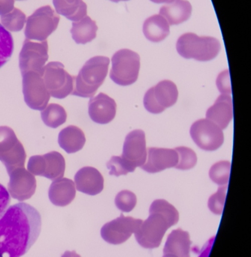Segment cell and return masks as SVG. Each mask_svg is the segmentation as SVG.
Wrapping results in <instances>:
<instances>
[{
    "mask_svg": "<svg viewBox=\"0 0 251 257\" xmlns=\"http://www.w3.org/2000/svg\"><path fill=\"white\" fill-rule=\"evenodd\" d=\"M143 33L151 42H162L170 33L169 23L160 15H153L144 23Z\"/></svg>",
    "mask_w": 251,
    "mask_h": 257,
    "instance_id": "cell-24",
    "label": "cell"
},
{
    "mask_svg": "<svg viewBox=\"0 0 251 257\" xmlns=\"http://www.w3.org/2000/svg\"><path fill=\"white\" fill-rule=\"evenodd\" d=\"M190 133L193 142L204 151H216L224 142L223 130L208 119H201L193 123Z\"/></svg>",
    "mask_w": 251,
    "mask_h": 257,
    "instance_id": "cell-13",
    "label": "cell"
},
{
    "mask_svg": "<svg viewBox=\"0 0 251 257\" xmlns=\"http://www.w3.org/2000/svg\"><path fill=\"white\" fill-rule=\"evenodd\" d=\"M150 215L135 232L137 242L144 248H157L169 228L179 220L178 210L164 199H157L150 207Z\"/></svg>",
    "mask_w": 251,
    "mask_h": 257,
    "instance_id": "cell-2",
    "label": "cell"
},
{
    "mask_svg": "<svg viewBox=\"0 0 251 257\" xmlns=\"http://www.w3.org/2000/svg\"><path fill=\"white\" fill-rule=\"evenodd\" d=\"M0 21L8 31L18 32L24 28L27 18L22 11L14 8L9 13L1 15Z\"/></svg>",
    "mask_w": 251,
    "mask_h": 257,
    "instance_id": "cell-29",
    "label": "cell"
},
{
    "mask_svg": "<svg viewBox=\"0 0 251 257\" xmlns=\"http://www.w3.org/2000/svg\"><path fill=\"white\" fill-rule=\"evenodd\" d=\"M190 235L181 229L172 231L166 240L163 254H172L178 257H190L191 246Z\"/></svg>",
    "mask_w": 251,
    "mask_h": 257,
    "instance_id": "cell-21",
    "label": "cell"
},
{
    "mask_svg": "<svg viewBox=\"0 0 251 257\" xmlns=\"http://www.w3.org/2000/svg\"><path fill=\"white\" fill-rule=\"evenodd\" d=\"M42 229L39 211L29 204L9 207L0 218V257H21L36 243Z\"/></svg>",
    "mask_w": 251,
    "mask_h": 257,
    "instance_id": "cell-1",
    "label": "cell"
},
{
    "mask_svg": "<svg viewBox=\"0 0 251 257\" xmlns=\"http://www.w3.org/2000/svg\"><path fill=\"white\" fill-rule=\"evenodd\" d=\"M163 257H178V256H174V255H172V254H164V255H163Z\"/></svg>",
    "mask_w": 251,
    "mask_h": 257,
    "instance_id": "cell-41",
    "label": "cell"
},
{
    "mask_svg": "<svg viewBox=\"0 0 251 257\" xmlns=\"http://www.w3.org/2000/svg\"><path fill=\"white\" fill-rule=\"evenodd\" d=\"M43 157L45 159V172L42 177L54 181L64 176L66 162L61 154L52 151L45 154Z\"/></svg>",
    "mask_w": 251,
    "mask_h": 257,
    "instance_id": "cell-27",
    "label": "cell"
},
{
    "mask_svg": "<svg viewBox=\"0 0 251 257\" xmlns=\"http://www.w3.org/2000/svg\"><path fill=\"white\" fill-rule=\"evenodd\" d=\"M66 2H68V3H73L75 0H66Z\"/></svg>",
    "mask_w": 251,
    "mask_h": 257,
    "instance_id": "cell-43",
    "label": "cell"
},
{
    "mask_svg": "<svg viewBox=\"0 0 251 257\" xmlns=\"http://www.w3.org/2000/svg\"><path fill=\"white\" fill-rule=\"evenodd\" d=\"M233 117L232 99L229 95L221 94L206 112V119L217 124L221 130L227 127Z\"/></svg>",
    "mask_w": 251,
    "mask_h": 257,
    "instance_id": "cell-19",
    "label": "cell"
},
{
    "mask_svg": "<svg viewBox=\"0 0 251 257\" xmlns=\"http://www.w3.org/2000/svg\"><path fill=\"white\" fill-rule=\"evenodd\" d=\"M75 182L69 178H62L53 181L48 190L50 201L56 206H67L75 199Z\"/></svg>",
    "mask_w": 251,
    "mask_h": 257,
    "instance_id": "cell-20",
    "label": "cell"
},
{
    "mask_svg": "<svg viewBox=\"0 0 251 257\" xmlns=\"http://www.w3.org/2000/svg\"><path fill=\"white\" fill-rule=\"evenodd\" d=\"M58 142L66 153L73 154L81 151L85 145V135L81 128L75 126H69L60 132Z\"/></svg>",
    "mask_w": 251,
    "mask_h": 257,
    "instance_id": "cell-23",
    "label": "cell"
},
{
    "mask_svg": "<svg viewBox=\"0 0 251 257\" xmlns=\"http://www.w3.org/2000/svg\"><path fill=\"white\" fill-rule=\"evenodd\" d=\"M42 120L46 126L56 128L66 121L67 114L63 107L58 104H50L41 112Z\"/></svg>",
    "mask_w": 251,
    "mask_h": 257,
    "instance_id": "cell-28",
    "label": "cell"
},
{
    "mask_svg": "<svg viewBox=\"0 0 251 257\" xmlns=\"http://www.w3.org/2000/svg\"><path fill=\"white\" fill-rule=\"evenodd\" d=\"M59 22L60 16L51 6H42L27 18L24 34L29 40L43 42L57 30Z\"/></svg>",
    "mask_w": 251,
    "mask_h": 257,
    "instance_id": "cell-6",
    "label": "cell"
},
{
    "mask_svg": "<svg viewBox=\"0 0 251 257\" xmlns=\"http://www.w3.org/2000/svg\"><path fill=\"white\" fill-rule=\"evenodd\" d=\"M25 150L18 140L15 132L9 126H0V161L10 174L18 168L24 167Z\"/></svg>",
    "mask_w": 251,
    "mask_h": 257,
    "instance_id": "cell-7",
    "label": "cell"
},
{
    "mask_svg": "<svg viewBox=\"0 0 251 257\" xmlns=\"http://www.w3.org/2000/svg\"><path fill=\"white\" fill-rule=\"evenodd\" d=\"M74 77L65 70L60 62H51L44 67V82L51 96L56 99H65L72 93Z\"/></svg>",
    "mask_w": 251,
    "mask_h": 257,
    "instance_id": "cell-8",
    "label": "cell"
},
{
    "mask_svg": "<svg viewBox=\"0 0 251 257\" xmlns=\"http://www.w3.org/2000/svg\"><path fill=\"white\" fill-rule=\"evenodd\" d=\"M178 90L175 83L169 80L160 81L145 93L144 105L152 114H160L176 103Z\"/></svg>",
    "mask_w": 251,
    "mask_h": 257,
    "instance_id": "cell-9",
    "label": "cell"
},
{
    "mask_svg": "<svg viewBox=\"0 0 251 257\" xmlns=\"http://www.w3.org/2000/svg\"><path fill=\"white\" fill-rule=\"evenodd\" d=\"M176 48L178 54L184 58L206 62L218 55L221 45L215 38L199 36L195 33H188L178 39Z\"/></svg>",
    "mask_w": 251,
    "mask_h": 257,
    "instance_id": "cell-4",
    "label": "cell"
},
{
    "mask_svg": "<svg viewBox=\"0 0 251 257\" xmlns=\"http://www.w3.org/2000/svg\"><path fill=\"white\" fill-rule=\"evenodd\" d=\"M18 1H24V0H18Z\"/></svg>",
    "mask_w": 251,
    "mask_h": 257,
    "instance_id": "cell-44",
    "label": "cell"
},
{
    "mask_svg": "<svg viewBox=\"0 0 251 257\" xmlns=\"http://www.w3.org/2000/svg\"><path fill=\"white\" fill-rule=\"evenodd\" d=\"M89 115L95 123L106 124L114 120L117 111V104L112 98L103 93L89 101Z\"/></svg>",
    "mask_w": 251,
    "mask_h": 257,
    "instance_id": "cell-17",
    "label": "cell"
},
{
    "mask_svg": "<svg viewBox=\"0 0 251 257\" xmlns=\"http://www.w3.org/2000/svg\"><path fill=\"white\" fill-rule=\"evenodd\" d=\"M147 161L141 169L148 173H157L169 168H175L178 163V154L175 149L149 148Z\"/></svg>",
    "mask_w": 251,
    "mask_h": 257,
    "instance_id": "cell-16",
    "label": "cell"
},
{
    "mask_svg": "<svg viewBox=\"0 0 251 257\" xmlns=\"http://www.w3.org/2000/svg\"><path fill=\"white\" fill-rule=\"evenodd\" d=\"M110 1L114 2V3H118L120 1H129V0H110Z\"/></svg>",
    "mask_w": 251,
    "mask_h": 257,
    "instance_id": "cell-42",
    "label": "cell"
},
{
    "mask_svg": "<svg viewBox=\"0 0 251 257\" xmlns=\"http://www.w3.org/2000/svg\"><path fill=\"white\" fill-rule=\"evenodd\" d=\"M227 185L221 186L217 193L211 196L208 199V208L211 212L217 215H221L224 208L226 201Z\"/></svg>",
    "mask_w": 251,
    "mask_h": 257,
    "instance_id": "cell-33",
    "label": "cell"
},
{
    "mask_svg": "<svg viewBox=\"0 0 251 257\" xmlns=\"http://www.w3.org/2000/svg\"><path fill=\"white\" fill-rule=\"evenodd\" d=\"M27 169L33 175L43 176L45 172V159L43 156H33L29 160Z\"/></svg>",
    "mask_w": 251,
    "mask_h": 257,
    "instance_id": "cell-35",
    "label": "cell"
},
{
    "mask_svg": "<svg viewBox=\"0 0 251 257\" xmlns=\"http://www.w3.org/2000/svg\"><path fill=\"white\" fill-rule=\"evenodd\" d=\"M13 51V37L12 34L0 24V69L10 60Z\"/></svg>",
    "mask_w": 251,
    "mask_h": 257,
    "instance_id": "cell-30",
    "label": "cell"
},
{
    "mask_svg": "<svg viewBox=\"0 0 251 257\" xmlns=\"http://www.w3.org/2000/svg\"><path fill=\"white\" fill-rule=\"evenodd\" d=\"M56 12L70 21L77 22L87 16V7L83 0L68 3L66 0H53Z\"/></svg>",
    "mask_w": 251,
    "mask_h": 257,
    "instance_id": "cell-26",
    "label": "cell"
},
{
    "mask_svg": "<svg viewBox=\"0 0 251 257\" xmlns=\"http://www.w3.org/2000/svg\"><path fill=\"white\" fill-rule=\"evenodd\" d=\"M151 1L154 3H158V4H160V3H169V4L175 0H151Z\"/></svg>",
    "mask_w": 251,
    "mask_h": 257,
    "instance_id": "cell-40",
    "label": "cell"
},
{
    "mask_svg": "<svg viewBox=\"0 0 251 257\" xmlns=\"http://www.w3.org/2000/svg\"><path fill=\"white\" fill-rule=\"evenodd\" d=\"M120 160L127 172L145 164L147 160L146 139L143 130H133L126 137Z\"/></svg>",
    "mask_w": 251,
    "mask_h": 257,
    "instance_id": "cell-11",
    "label": "cell"
},
{
    "mask_svg": "<svg viewBox=\"0 0 251 257\" xmlns=\"http://www.w3.org/2000/svg\"><path fill=\"white\" fill-rule=\"evenodd\" d=\"M61 257H81L75 251H66Z\"/></svg>",
    "mask_w": 251,
    "mask_h": 257,
    "instance_id": "cell-39",
    "label": "cell"
},
{
    "mask_svg": "<svg viewBox=\"0 0 251 257\" xmlns=\"http://www.w3.org/2000/svg\"><path fill=\"white\" fill-rule=\"evenodd\" d=\"M75 184L78 191L96 196L103 190L104 178L97 169L87 166L75 174Z\"/></svg>",
    "mask_w": 251,
    "mask_h": 257,
    "instance_id": "cell-18",
    "label": "cell"
},
{
    "mask_svg": "<svg viewBox=\"0 0 251 257\" xmlns=\"http://www.w3.org/2000/svg\"><path fill=\"white\" fill-rule=\"evenodd\" d=\"M48 60V44L46 40L34 42L26 39L19 55L21 75L34 72L42 76L44 67Z\"/></svg>",
    "mask_w": 251,
    "mask_h": 257,
    "instance_id": "cell-10",
    "label": "cell"
},
{
    "mask_svg": "<svg viewBox=\"0 0 251 257\" xmlns=\"http://www.w3.org/2000/svg\"><path fill=\"white\" fill-rule=\"evenodd\" d=\"M9 177L8 191L12 198L23 202L34 195L36 189V178L24 167L15 169L9 174Z\"/></svg>",
    "mask_w": 251,
    "mask_h": 257,
    "instance_id": "cell-15",
    "label": "cell"
},
{
    "mask_svg": "<svg viewBox=\"0 0 251 257\" xmlns=\"http://www.w3.org/2000/svg\"><path fill=\"white\" fill-rule=\"evenodd\" d=\"M110 60L97 56L84 65L78 76L74 77V87L71 95L83 98H93L108 75Z\"/></svg>",
    "mask_w": 251,
    "mask_h": 257,
    "instance_id": "cell-3",
    "label": "cell"
},
{
    "mask_svg": "<svg viewBox=\"0 0 251 257\" xmlns=\"http://www.w3.org/2000/svg\"><path fill=\"white\" fill-rule=\"evenodd\" d=\"M111 63L110 78L115 84L129 86L137 81L140 69V57L137 53L129 49L120 50L113 55Z\"/></svg>",
    "mask_w": 251,
    "mask_h": 257,
    "instance_id": "cell-5",
    "label": "cell"
},
{
    "mask_svg": "<svg viewBox=\"0 0 251 257\" xmlns=\"http://www.w3.org/2000/svg\"><path fill=\"white\" fill-rule=\"evenodd\" d=\"M11 197L7 189L0 184V218L10 205Z\"/></svg>",
    "mask_w": 251,
    "mask_h": 257,
    "instance_id": "cell-37",
    "label": "cell"
},
{
    "mask_svg": "<svg viewBox=\"0 0 251 257\" xmlns=\"http://www.w3.org/2000/svg\"><path fill=\"white\" fill-rule=\"evenodd\" d=\"M24 101L30 108L42 111L46 108L51 95L47 90L42 75L29 72L22 75Z\"/></svg>",
    "mask_w": 251,
    "mask_h": 257,
    "instance_id": "cell-12",
    "label": "cell"
},
{
    "mask_svg": "<svg viewBox=\"0 0 251 257\" xmlns=\"http://www.w3.org/2000/svg\"><path fill=\"white\" fill-rule=\"evenodd\" d=\"M192 6L187 0H175L163 6L160 15L169 23V25H178L189 19L191 16Z\"/></svg>",
    "mask_w": 251,
    "mask_h": 257,
    "instance_id": "cell-22",
    "label": "cell"
},
{
    "mask_svg": "<svg viewBox=\"0 0 251 257\" xmlns=\"http://www.w3.org/2000/svg\"><path fill=\"white\" fill-rule=\"evenodd\" d=\"M217 86L222 94H232L230 75L229 70H225L220 73L217 78Z\"/></svg>",
    "mask_w": 251,
    "mask_h": 257,
    "instance_id": "cell-36",
    "label": "cell"
},
{
    "mask_svg": "<svg viewBox=\"0 0 251 257\" xmlns=\"http://www.w3.org/2000/svg\"><path fill=\"white\" fill-rule=\"evenodd\" d=\"M98 27L90 17H84L79 21L72 24L71 30L72 39L77 44L88 43L96 39Z\"/></svg>",
    "mask_w": 251,
    "mask_h": 257,
    "instance_id": "cell-25",
    "label": "cell"
},
{
    "mask_svg": "<svg viewBox=\"0 0 251 257\" xmlns=\"http://www.w3.org/2000/svg\"><path fill=\"white\" fill-rule=\"evenodd\" d=\"M15 0H0V15H6L14 9Z\"/></svg>",
    "mask_w": 251,
    "mask_h": 257,
    "instance_id": "cell-38",
    "label": "cell"
},
{
    "mask_svg": "<svg viewBox=\"0 0 251 257\" xmlns=\"http://www.w3.org/2000/svg\"><path fill=\"white\" fill-rule=\"evenodd\" d=\"M142 220L130 217H120L105 223L101 229V236L111 244H123L137 231Z\"/></svg>",
    "mask_w": 251,
    "mask_h": 257,
    "instance_id": "cell-14",
    "label": "cell"
},
{
    "mask_svg": "<svg viewBox=\"0 0 251 257\" xmlns=\"http://www.w3.org/2000/svg\"><path fill=\"white\" fill-rule=\"evenodd\" d=\"M178 154V163L175 169L180 170H189L193 169L197 163L196 153L187 147H178L175 148Z\"/></svg>",
    "mask_w": 251,
    "mask_h": 257,
    "instance_id": "cell-32",
    "label": "cell"
},
{
    "mask_svg": "<svg viewBox=\"0 0 251 257\" xmlns=\"http://www.w3.org/2000/svg\"><path fill=\"white\" fill-rule=\"evenodd\" d=\"M117 208L123 212H130L134 209L137 203V198L135 193L129 190H122L115 198Z\"/></svg>",
    "mask_w": 251,
    "mask_h": 257,
    "instance_id": "cell-34",
    "label": "cell"
},
{
    "mask_svg": "<svg viewBox=\"0 0 251 257\" xmlns=\"http://www.w3.org/2000/svg\"><path fill=\"white\" fill-rule=\"evenodd\" d=\"M230 162L220 161L213 165L209 171V177L211 181L217 185H227L230 177Z\"/></svg>",
    "mask_w": 251,
    "mask_h": 257,
    "instance_id": "cell-31",
    "label": "cell"
}]
</instances>
